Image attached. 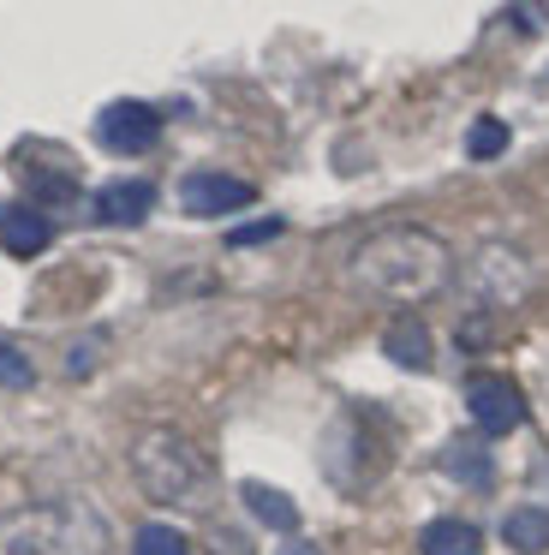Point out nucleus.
<instances>
[{
    "instance_id": "obj_1",
    "label": "nucleus",
    "mask_w": 549,
    "mask_h": 555,
    "mask_svg": "<svg viewBox=\"0 0 549 555\" xmlns=\"http://www.w3.org/2000/svg\"><path fill=\"white\" fill-rule=\"evenodd\" d=\"M353 281L376 299L418 305L448 287V245L430 240L424 228H388L353 251Z\"/></svg>"
},
{
    "instance_id": "obj_2",
    "label": "nucleus",
    "mask_w": 549,
    "mask_h": 555,
    "mask_svg": "<svg viewBox=\"0 0 549 555\" xmlns=\"http://www.w3.org/2000/svg\"><path fill=\"white\" fill-rule=\"evenodd\" d=\"M107 526L84 502H54V507H24L0 519V555H102Z\"/></svg>"
},
{
    "instance_id": "obj_3",
    "label": "nucleus",
    "mask_w": 549,
    "mask_h": 555,
    "mask_svg": "<svg viewBox=\"0 0 549 555\" xmlns=\"http://www.w3.org/2000/svg\"><path fill=\"white\" fill-rule=\"evenodd\" d=\"M131 466H138V483L155 495V502H179V495H191L203 483V454L186 442L179 430H150L138 442V454H131Z\"/></svg>"
},
{
    "instance_id": "obj_4",
    "label": "nucleus",
    "mask_w": 549,
    "mask_h": 555,
    "mask_svg": "<svg viewBox=\"0 0 549 555\" xmlns=\"http://www.w3.org/2000/svg\"><path fill=\"white\" fill-rule=\"evenodd\" d=\"M95 138H102V150H114V156H143V150L162 138V114L143 108V102H114V108H102V120H95Z\"/></svg>"
},
{
    "instance_id": "obj_5",
    "label": "nucleus",
    "mask_w": 549,
    "mask_h": 555,
    "mask_svg": "<svg viewBox=\"0 0 549 555\" xmlns=\"http://www.w3.org/2000/svg\"><path fill=\"white\" fill-rule=\"evenodd\" d=\"M465 406H472L477 430H489V436L520 430V418H525V400H520V388H513L508 376H472V388H465Z\"/></svg>"
},
{
    "instance_id": "obj_6",
    "label": "nucleus",
    "mask_w": 549,
    "mask_h": 555,
    "mask_svg": "<svg viewBox=\"0 0 549 555\" xmlns=\"http://www.w3.org/2000/svg\"><path fill=\"white\" fill-rule=\"evenodd\" d=\"M179 204H186V216H227V209L251 204V185L233 180V173H186Z\"/></svg>"
},
{
    "instance_id": "obj_7",
    "label": "nucleus",
    "mask_w": 549,
    "mask_h": 555,
    "mask_svg": "<svg viewBox=\"0 0 549 555\" xmlns=\"http://www.w3.org/2000/svg\"><path fill=\"white\" fill-rule=\"evenodd\" d=\"M48 240H54V221H48L42 209H30V204H0V245H7L12 257L48 251Z\"/></svg>"
},
{
    "instance_id": "obj_8",
    "label": "nucleus",
    "mask_w": 549,
    "mask_h": 555,
    "mask_svg": "<svg viewBox=\"0 0 549 555\" xmlns=\"http://www.w3.org/2000/svg\"><path fill=\"white\" fill-rule=\"evenodd\" d=\"M150 209H155L150 180H119V185H107V192H95V221H107V228H138Z\"/></svg>"
},
{
    "instance_id": "obj_9",
    "label": "nucleus",
    "mask_w": 549,
    "mask_h": 555,
    "mask_svg": "<svg viewBox=\"0 0 549 555\" xmlns=\"http://www.w3.org/2000/svg\"><path fill=\"white\" fill-rule=\"evenodd\" d=\"M382 352H388L394 364H406V371H430L436 340H430V328L418 323V317H394V323L382 328Z\"/></svg>"
},
{
    "instance_id": "obj_10",
    "label": "nucleus",
    "mask_w": 549,
    "mask_h": 555,
    "mask_svg": "<svg viewBox=\"0 0 549 555\" xmlns=\"http://www.w3.org/2000/svg\"><path fill=\"white\" fill-rule=\"evenodd\" d=\"M418 550L424 555H484V538H477V526H465V519H436V526H424Z\"/></svg>"
},
{
    "instance_id": "obj_11",
    "label": "nucleus",
    "mask_w": 549,
    "mask_h": 555,
    "mask_svg": "<svg viewBox=\"0 0 549 555\" xmlns=\"http://www.w3.org/2000/svg\"><path fill=\"white\" fill-rule=\"evenodd\" d=\"M501 538H508V550H520V555H544L549 550V514L544 507H513L508 526H501Z\"/></svg>"
},
{
    "instance_id": "obj_12",
    "label": "nucleus",
    "mask_w": 549,
    "mask_h": 555,
    "mask_svg": "<svg viewBox=\"0 0 549 555\" xmlns=\"http://www.w3.org/2000/svg\"><path fill=\"white\" fill-rule=\"evenodd\" d=\"M442 472L460 478V483H472V490H484V483L496 478V466H489V454L477 442H448L442 448Z\"/></svg>"
},
{
    "instance_id": "obj_13",
    "label": "nucleus",
    "mask_w": 549,
    "mask_h": 555,
    "mask_svg": "<svg viewBox=\"0 0 549 555\" xmlns=\"http://www.w3.org/2000/svg\"><path fill=\"white\" fill-rule=\"evenodd\" d=\"M245 507L263 519V526H274V531H293L298 526V507H293V495H281V490H269V483H245Z\"/></svg>"
},
{
    "instance_id": "obj_14",
    "label": "nucleus",
    "mask_w": 549,
    "mask_h": 555,
    "mask_svg": "<svg viewBox=\"0 0 549 555\" xmlns=\"http://www.w3.org/2000/svg\"><path fill=\"white\" fill-rule=\"evenodd\" d=\"M131 555H191V543H186V531H174V526H143L138 538H131Z\"/></svg>"
},
{
    "instance_id": "obj_15",
    "label": "nucleus",
    "mask_w": 549,
    "mask_h": 555,
    "mask_svg": "<svg viewBox=\"0 0 549 555\" xmlns=\"http://www.w3.org/2000/svg\"><path fill=\"white\" fill-rule=\"evenodd\" d=\"M508 150V126L496 120V114H484V120L465 132V156H477V162H489V156H501Z\"/></svg>"
},
{
    "instance_id": "obj_16",
    "label": "nucleus",
    "mask_w": 549,
    "mask_h": 555,
    "mask_svg": "<svg viewBox=\"0 0 549 555\" xmlns=\"http://www.w3.org/2000/svg\"><path fill=\"white\" fill-rule=\"evenodd\" d=\"M0 383L7 388H30L36 383V371H30V359H24L12 340H0Z\"/></svg>"
},
{
    "instance_id": "obj_17",
    "label": "nucleus",
    "mask_w": 549,
    "mask_h": 555,
    "mask_svg": "<svg viewBox=\"0 0 549 555\" xmlns=\"http://www.w3.org/2000/svg\"><path fill=\"white\" fill-rule=\"evenodd\" d=\"M274 233H281V221H251V228H233L227 233V245H257V240H274Z\"/></svg>"
},
{
    "instance_id": "obj_18",
    "label": "nucleus",
    "mask_w": 549,
    "mask_h": 555,
    "mask_svg": "<svg viewBox=\"0 0 549 555\" xmlns=\"http://www.w3.org/2000/svg\"><path fill=\"white\" fill-rule=\"evenodd\" d=\"M30 185H36V192H48L54 204H66V197H72V173H30Z\"/></svg>"
},
{
    "instance_id": "obj_19",
    "label": "nucleus",
    "mask_w": 549,
    "mask_h": 555,
    "mask_svg": "<svg viewBox=\"0 0 549 555\" xmlns=\"http://www.w3.org/2000/svg\"><path fill=\"white\" fill-rule=\"evenodd\" d=\"M281 555H317V550H310V543H286Z\"/></svg>"
}]
</instances>
